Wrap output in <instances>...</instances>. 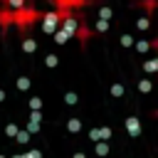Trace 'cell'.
Wrapping results in <instances>:
<instances>
[{
    "label": "cell",
    "instance_id": "cell-1",
    "mask_svg": "<svg viewBox=\"0 0 158 158\" xmlns=\"http://www.w3.org/2000/svg\"><path fill=\"white\" fill-rule=\"evenodd\" d=\"M138 2H141V5H143V7H146V10H148V12H151V10H156V7H158V0H138Z\"/></svg>",
    "mask_w": 158,
    "mask_h": 158
},
{
    "label": "cell",
    "instance_id": "cell-2",
    "mask_svg": "<svg viewBox=\"0 0 158 158\" xmlns=\"http://www.w3.org/2000/svg\"><path fill=\"white\" fill-rule=\"evenodd\" d=\"M30 158H40V153H37V151H32V153H30Z\"/></svg>",
    "mask_w": 158,
    "mask_h": 158
},
{
    "label": "cell",
    "instance_id": "cell-3",
    "mask_svg": "<svg viewBox=\"0 0 158 158\" xmlns=\"http://www.w3.org/2000/svg\"><path fill=\"white\" fill-rule=\"evenodd\" d=\"M0 101H2V91H0Z\"/></svg>",
    "mask_w": 158,
    "mask_h": 158
},
{
    "label": "cell",
    "instance_id": "cell-4",
    "mask_svg": "<svg viewBox=\"0 0 158 158\" xmlns=\"http://www.w3.org/2000/svg\"><path fill=\"white\" fill-rule=\"evenodd\" d=\"M15 158H25V156H15Z\"/></svg>",
    "mask_w": 158,
    "mask_h": 158
}]
</instances>
